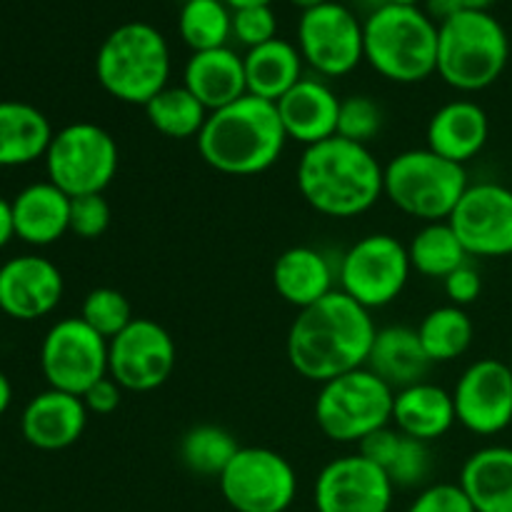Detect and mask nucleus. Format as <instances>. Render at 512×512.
Instances as JSON below:
<instances>
[{"label": "nucleus", "mask_w": 512, "mask_h": 512, "mask_svg": "<svg viewBox=\"0 0 512 512\" xmlns=\"http://www.w3.org/2000/svg\"><path fill=\"white\" fill-rule=\"evenodd\" d=\"M415 330H418L425 355L433 365L453 363V360L463 358L470 345H473L475 335L473 320L465 313V308L450 303L430 310Z\"/></svg>", "instance_id": "obj_31"}, {"label": "nucleus", "mask_w": 512, "mask_h": 512, "mask_svg": "<svg viewBox=\"0 0 512 512\" xmlns=\"http://www.w3.org/2000/svg\"><path fill=\"white\" fill-rule=\"evenodd\" d=\"M338 270L330 265L323 250L310 245H293L283 250L273 265V288L293 308L305 310L330 295Z\"/></svg>", "instance_id": "obj_23"}, {"label": "nucleus", "mask_w": 512, "mask_h": 512, "mask_svg": "<svg viewBox=\"0 0 512 512\" xmlns=\"http://www.w3.org/2000/svg\"><path fill=\"white\" fill-rule=\"evenodd\" d=\"M80 318L103 335L105 340H113L115 335L123 333L130 323L135 320L130 300L125 298L120 290L115 288H95L85 295L83 308H80Z\"/></svg>", "instance_id": "obj_36"}, {"label": "nucleus", "mask_w": 512, "mask_h": 512, "mask_svg": "<svg viewBox=\"0 0 512 512\" xmlns=\"http://www.w3.org/2000/svg\"><path fill=\"white\" fill-rule=\"evenodd\" d=\"M243 63L248 95L263 98L268 103H278L290 88H295L305 78V60L298 45L283 38L250 48L243 55Z\"/></svg>", "instance_id": "obj_29"}, {"label": "nucleus", "mask_w": 512, "mask_h": 512, "mask_svg": "<svg viewBox=\"0 0 512 512\" xmlns=\"http://www.w3.org/2000/svg\"><path fill=\"white\" fill-rule=\"evenodd\" d=\"M408 512H475L458 483H435L418 493Z\"/></svg>", "instance_id": "obj_40"}, {"label": "nucleus", "mask_w": 512, "mask_h": 512, "mask_svg": "<svg viewBox=\"0 0 512 512\" xmlns=\"http://www.w3.org/2000/svg\"><path fill=\"white\" fill-rule=\"evenodd\" d=\"M230 10L250 8V5H273V0H223Z\"/></svg>", "instance_id": "obj_46"}, {"label": "nucleus", "mask_w": 512, "mask_h": 512, "mask_svg": "<svg viewBox=\"0 0 512 512\" xmlns=\"http://www.w3.org/2000/svg\"><path fill=\"white\" fill-rule=\"evenodd\" d=\"M63 290V273L43 255H18L0 265V313L20 323L53 313Z\"/></svg>", "instance_id": "obj_18"}, {"label": "nucleus", "mask_w": 512, "mask_h": 512, "mask_svg": "<svg viewBox=\"0 0 512 512\" xmlns=\"http://www.w3.org/2000/svg\"><path fill=\"white\" fill-rule=\"evenodd\" d=\"M393 495L395 485L388 475L358 450L320 470L313 500L318 512H388Z\"/></svg>", "instance_id": "obj_17"}, {"label": "nucleus", "mask_w": 512, "mask_h": 512, "mask_svg": "<svg viewBox=\"0 0 512 512\" xmlns=\"http://www.w3.org/2000/svg\"><path fill=\"white\" fill-rule=\"evenodd\" d=\"M40 370L48 388L83 398L90 385L108 375V340L83 318H63L45 333Z\"/></svg>", "instance_id": "obj_11"}, {"label": "nucleus", "mask_w": 512, "mask_h": 512, "mask_svg": "<svg viewBox=\"0 0 512 512\" xmlns=\"http://www.w3.org/2000/svg\"><path fill=\"white\" fill-rule=\"evenodd\" d=\"M170 45L155 25L130 20L108 33L95 53V78L113 100L145 105L170 80Z\"/></svg>", "instance_id": "obj_5"}, {"label": "nucleus", "mask_w": 512, "mask_h": 512, "mask_svg": "<svg viewBox=\"0 0 512 512\" xmlns=\"http://www.w3.org/2000/svg\"><path fill=\"white\" fill-rule=\"evenodd\" d=\"M10 403H13V385H10L8 375L0 370V415L10 408Z\"/></svg>", "instance_id": "obj_45"}, {"label": "nucleus", "mask_w": 512, "mask_h": 512, "mask_svg": "<svg viewBox=\"0 0 512 512\" xmlns=\"http://www.w3.org/2000/svg\"><path fill=\"white\" fill-rule=\"evenodd\" d=\"M463 10H488L495 0H460Z\"/></svg>", "instance_id": "obj_47"}, {"label": "nucleus", "mask_w": 512, "mask_h": 512, "mask_svg": "<svg viewBox=\"0 0 512 512\" xmlns=\"http://www.w3.org/2000/svg\"><path fill=\"white\" fill-rule=\"evenodd\" d=\"M455 423H458V415H455L453 393L440 385L423 380V383L395 390L393 428H398L400 433L423 440V443H433L448 435Z\"/></svg>", "instance_id": "obj_25"}, {"label": "nucleus", "mask_w": 512, "mask_h": 512, "mask_svg": "<svg viewBox=\"0 0 512 512\" xmlns=\"http://www.w3.org/2000/svg\"><path fill=\"white\" fill-rule=\"evenodd\" d=\"M490 138V120L483 105L458 98L440 105L428 120L425 140L433 153L465 165L483 153Z\"/></svg>", "instance_id": "obj_21"}, {"label": "nucleus", "mask_w": 512, "mask_h": 512, "mask_svg": "<svg viewBox=\"0 0 512 512\" xmlns=\"http://www.w3.org/2000/svg\"><path fill=\"white\" fill-rule=\"evenodd\" d=\"M385 165L368 145L340 135L303 150L295 170L305 203L328 218H358L383 198Z\"/></svg>", "instance_id": "obj_2"}, {"label": "nucleus", "mask_w": 512, "mask_h": 512, "mask_svg": "<svg viewBox=\"0 0 512 512\" xmlns=\"http://www.w3.org/2000/svg\"><path fill=\"white\" fill-rule=\"evenodd\" d=\"M290 3H293L295 8H300V13H303V10L318 8V5H323V3H330V0H290Z\"/></svg>", "instance_id": "obj_48"}, {"label": "nucleus", "mask_w": 512, "mask_h": 512, "mask_svg": "<svg viewBox=\"0 0 512 512\" xmlns=\"http://www.w3.org/2000/svg\"><path fill=\"white\" fill-rule=\"evenodd\" d=\"M423 10L440 25L453 15L463 13V3L460 0H423Z\"/></svg>", "instance_id": "obj_43"}, {"label": "nucleus", "mask_w": 512, "mask_h": 512, "mask_svg": "<svg viewBox=\"0 0 512 512\" xmlns=\"http://www.w3.org/2000/svg\"><path fill=\"white\" fill-rule=\"evenodd\" d=\"M288 140L318 145L338 135L340 98L323 78H303L275 103Z\"/></svg>", "instance_id": "obj_20"}, {"label": "nucleus", "mask_w": 512, "mask_h": 512, "mask_svg": "<svg viewBox=\"0 0 512 512\" xmlns=\"http://www.w3.org/2000/svg\"><path fill=\"white\" fill-rule=\"evenodd\" d=\"M510 40L490 10H463L438 25V75L458 93H480L508 68Z\"/></svg>", "instance_id": "obj_6"}, {"label": "nucleus", "mask_w": 512, "mask_h": 512, "mask_svg": "<svg viewBox=\"0 0 512 512\" xmlns=\"http://www.w3.org/2000/svg\"><path fill=\"white\" fill-rule=\"evenodd\" d=\"M508 368H510V373H512V355H510V360H508Z\"/></svg>", "instance_id": "obj_50"}, {"label": "nucleus", "mask_w": 512, "mask_h": 512, "mask_svg": "<svg viewBox=\"0 0 512 512\" xmlns=\"http://www.w3.org/2000/svg\"><path fill=\"white\" fill-rule=\"evenodd\" d=\"M15 238V228H13V208H10L8 200L0 195V250Z\"/></svg>", "instance_id": "obj_44"}, {"label": "nucleus", "mask_w": 512, "mask_h": 512, "mask_svg": "<svg viewBox=\"0 0 512 512\" xmlns=\"http://www.w3.org/2000/svg\"><path fill=\"white\" fill-rule=\"evenodd\" d=\"M423 0H380L378 5H420Z\"/></svg>", "instance_id": "obj_49"}, {"label": "nucleus", "mask_w": 512, "mask_h": 512, "mask_svg": "<svg viewBox=\"0 0 512 512\" xmlns=\"http://www.w3.org/2000/svg\"><path fill=\"white\" fill-rule=\"evenodd\" d=\"M88 425V408L78 395L63 390H43L25 405L20 415V433L33 448L55 453L78 443Z\"/></svg>", "instance_id": "obj_19"}, {"label": "nucleus", "mask_w": 512, "mask_h": 512, "mask_svg": "<svg viewBox=\"0 0 512 512\" xmlns=\"http://www.w3.org/2000/svg\"><path fill=\"white\" fill-rule=\"evenodd\" d=\"M83 403L85 408H88V413L110 415L120 408V403H123V388H120L110 375H105V378H100L98 383L90 385V388L85 390Z\"/></svg>", "instance_id": "obj_42"}, {"label": "nucleus", "mask_w": 512, "mask_h": 512, "mask_svg": "<svg viewBox=\"0 0 512 512\" xmlns=\"http://www.w3.org/2000/svg\"><path fill=\"white\" fill-rule=\"evenodd\" d=\"M408 255L413 270L425 278L445 280L453 270L470 260L468 250L460 243L458 233L448 220L440 223H423V228L413 235L408 243Z\"/></svg>", "instance_id": "obj_32"}, {"label": "nucleus", "mask_w": 512, "mask_h": 512, "mask_svg": "<svg viewBox=\"0 0 512 512\" xmlns=\"http://www.w3.org/2000/svg\"><path fill=\"white\" fill-rule=\"evenodd\" d=\"M295 45L320 78H343L365 60L363 20L348 5L330 0L300 13Z\"/></svg>", "instance_id": "obj_13"}, {"label": "nucleus", "mask_w": 512, "mask_h": 512, "mask_svg": "<svg viewBox=\"0 0 512 512\" xmlns=\"http://www.w3.org/2000/svg\"><path fill=\"white\" fill-rule=\"evenodd\" d=\"M383 130V110L368 95H348L340 100L338 135L353 143L368 145Z\"/></svg>", "instance_id": "obj_37"}, {"label": "nucleus", "mask_w": 512, "mask_h": 512, "mask_svg": "<svg viewBox=\"0 0 512 512\" xmlns=\"http://www.w3.org/2000/svg\"><path fill=\"white\" fill-rule=\"evenodd\" d=\"M43 160L50 183L70 198H78L105 193L118 173L120 150L103 125L80 120L53 135Z\"/></svg>", "instance_id": "obj_9"}, {"label": "nucleus", "mask_w": 512, "mask_h": 512, "mask_svg": "<svg viewBox=\"0 0 512 512\" xmlns=\"http://www.w3.org/2000/svg\"><path fill=\"white\" fill-rule=\"evenodd\" d=\"M458 423L473 435H498L512 425V373L508 363L480 358L463 370L453 390Z\"/></svg>", "instance_id": "obj_16"}, {"label": "nucleus", "mask_w": 512, "mask_h": 512, "mask_svg": "<svg viewBox=\"0 0 512 512\" xmlns=\"http://www.w3.org/2000/svg\"><path fill=\"white\" fill-rule=\"evenodd\" d=\"M53 135L43 110L23 100H0V168H23L45 158Z\"/></svg>", "instance_id": "obj_27"}, {"label": "nucleus", "mask_w": 512, "mask_h": 512, "mask_svg": "<svg viewBox=\"0 0 512 512\" xmlns=\"http://www.w3.org/2000/svg\"><path fill=\"white\" fill-rule=\"evenodd\" d=\"M183 85L213 113L248 95L243 55L233 48L193 53L183 68Z\"/></svg>", "instance_id": "obj_24"}, {"label": "nucleus", "mask_w": 512, "mask_h": 512, "mask_svg": "<svg viewBox=\"0 0 512 512\" xmlns=\"http://www.w3.org/2000/svg\"><path fill=\"white\" fill-rule=\"evenodd\" d=\"M395 390L373 370L358 368L320 385L315 423L320 433L340 445H360L393 425Z\"/></svg>", "instance_id": "obj_8"}, {"label": "nucleus", "mask_w": 512, "mask_h": 512, "mask_svg": "<svg viewBox=\"0 0 512 512\" xmlns=\"http://www.w3.org/2000/svg\"><path fill=\"white\" fill-rule=\"evenodd\" d=\"M180 460L185 468L203 478H220L240 445L230 430L220 425H195L180 438Z\"/></svg>", "instance_id": "obj_35"}, {"label": "nucleus", "mask_w": 512, "mask_h": 512, "mask_svg": "<svg viewBox=\"0 0 512 512\" xmlns=\"http://www.w3.org/2000/svg\"><path fill=\"white\" fill-rule=\"evenodd\" d=\"M408 245L390 233H370L350 245L338 263L340 290L365 310H380L395 303L408 285Z\"/></svg>", "instance_id": "obj_10"}, {"label": "nucleus", "mask_w": 512, "mask_h": 512, "mask_svg": "<svg viewBox=\"0 0 512 512\" xmlns=\"http://www.w3.org/2000/svg\"><path fill=\"white\" fill-rule=\"evenodd\" d=\"M375 325L370 310L343 290H333L310 308L298 310L285 340L288 363L310 383H328L338 375L368 365Z\"/></svg>", "instance_id": "obj_1"}, {"label": "nucleus", "mask_w": 512, "mask_h": 512, "mask_svg": "<svg viewBox=\"0 0 512 512\" xmlns=\"http://www.w3.org/2000/svg\"><path fill=\"white\" fill-rule=\"evenodd\" d=\"M110 203L103 193L70 198V233L83 240L103 238L110 228Z\"/></svg>", "instance_id": "obj_39"}, {"label": "nucleus", "mask_w": 512, "mask_h": 512, "mask_svg": "<svg viewBox=\"0 0 512 512\" xmlns=\"http://www.w3.org/2000/svg\"><path fill=\"white\" fill-rule=\"evenodd\" d=\"M218 483L235 512H285L298 495L295 468L270 448H240Z\"/></svg>", "instance_id": "obj_12"}, {"label": "nucleus", "mask_w": 512, "mask_h": 512, "mask_svg": "<svg viewBox=\"0 0 512 512\" xmlns=\"http://www.w3.org/2000/svg\"><path fill=\"white\" fill-rule=\"evenodd\" d=\"M178 33L193 53L225 48L233 38V10L223 0H185L178 13Z\"/></svg>", "instance_id": "obj_34"}, {"label": "nucleus", "mask_w": 512, "mask_h": 512, "mask_svg": "<svg viewBox=\"0 0 512 512\" xmlns=\"http://www.w3.org/2000/svg\"><path fill=\"white\" fill-rule=\"evenodd\" d=\"M470 258L512 255V190L500 183L468 185L448 220Z\"/></svg>", "instance_id": "obj_15"}, {"label": "nucleus", "mask_w": 512, "mask_h": 512, "mask_svg": "<svg viewBox=\"0 0 512 512\" xmlns=\"http://www.w3.org/2000/svg\"><path fill=\"white\" fill-rule=\"evenodd\" d=\"M443 290L448 295L450 305L465 308V305H473L480 298V293H483V278H480L478 268L468 260V263L460 265L458 270H453L443 280Z\"/></svg>", "instance_id": "obj_41"}, {"label": "nucleus", "mask_w": 512, "mask_h": 512, "mask_svg": "<svg viewBox=\"0 0 512 512\" xmlns=\"http://www.w3.org/2000/svg\"><path fill=\"white\" fill-rule=\"evenodd\" d=\"M430 365L433 363L425 355L418 330L408 325H388L375 333L365 368L373 370L393 390H403L408 385L423 383Z\"/></svg>", "instance_id": "obj_26"}, {"label": "nucleus", "mask_w": 512, "mask_h": 512, "mask_svg": "<svg viewBox=\"0 0 512 512\" xmlns=\"http://www.w3.org/2000/svg\"><path fill=\"white\" fill-rule=\"evenodd\" d=\"M365 63L390 83H423L438 70V23L420 5H375L363 20Z\"/></svg>", "instance_id": "obj_4"}, {"label": "nucleus", "mask_w": 512, "mask_h": 512, "mask_svg": "<svg viewBox=\"0 0 512 512\" xmlns=\"http://www.w3.org/2000/svg\"><path fill=\"white\" fill-rule=\"evenodd\" d=\"M200 158L213 170L235 178H250L273 168L283 155L288 135L275 103L243 95L225 108L213 110L198 138Z\"/></svg>", "instance_id": "obj_3"}, {"label": "nucleus", "mask_w": 512, "mask_h": 512, "mask_svg": "<svg viewBox=\"0 0 512 512\" xmlns=\"http://www.w3.org/2000/svg\"><path fill=\"white\" fill-rule=\"evenodd\" d=\"M358 448L388 475L395 488H418L430 473L428 443L400 433L393 425L373 433Z\"/></svg>", "instance_id": "obj_30"}, {"label": "nucleus", "mask_w": 512, "mask_h": 512, "mask_svg": "<svg viewBox=\"0 0 512 512\" xmlns=\"http://www.w3.org/2000/svg\"><path fill=\"white\" fill-rule=\"evenodd\" d=\"M458 485L475 512H512V448L488 445L470 455Z\"/></svg>", "instance_id": "obj_28"}, {"label": "nucleus", "mask_w": 512, "mask_h": 512, "mask_svg": "<svg viewBox=\"0 0 512 512\" xmlns=\"http://www.w3.org/2000/svg\"><path fill=\"white\" fill-rule=\"evenodd\" d=\"M465 165L440 158L430 148L403 150L383 173V195L400 210L423 223L450 220L468 190Z\"/></svg>", "instance_id": "obj_7"}, {"label": "nucleus", "mask_w": 512, "mask_h": 512, "mask_svg": "<svg viewBox=\"0 0 512 512\" xmlns=\"http://www.w3.org/2000/svg\"><path fill=\"white\" fill-rule=\"evenodd\" d=\"M278 38V15L273 5H250L233 10V40L245 48H258Z\"/></svg>", "instance_id": "obj_38"}, {"label": "nucleus", "mask_w": 512, "mask_h": 512, "mask_svg": "<svg viewBox=\"0 0 512 512\" xmlns=\"http://www.w3.org/2000/svg\"><path fill=\"white\" fill-rule=\"evenodd\" d=\"M15 238L23 243L45 248L70 233V195H65L50 180L28 185L13 200Z\"/></svg>", "instance_id": "obj_22"}, {"label": "nucleus", "mask_w": 512, "mask_h": 512, "mask_svg": "<svg viewBox=\"0 0 512 512\" xmlns=\"http://www.w3.org/2000/svg\"><path fill=\"white\" fill-rule=\"evenodd\" d=\"M143 110L148 123L160 135L173 140L198 138L210 115V110L185 85H168Z\"/></svg>", "instance_id": "obj_33"}, {"label": "nucleus", "mask_w": 512, "mask_h": 512, "mask_svg": "<svg viewBox=\"0 0 512 512\" xmlns=\"http://www.w3.org/2000/svg\"><path fill=\"white\" fill-rule=\"evenodd\" d=\"M178 363V348L168 330L150 318H135L108 340V375L130 393L163 388Z\"/></svg>", "instance_id": "obj_14"}]
</instances>
